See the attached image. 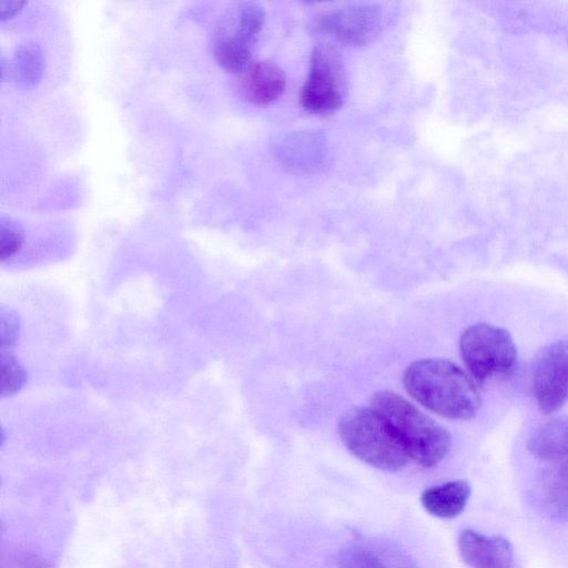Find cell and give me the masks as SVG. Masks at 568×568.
Listing matches in <instances>:
<instances>
[{
  "mask_svg": "<svg viewBox=\"0 0 568 568\" xmlns=\"http://www.w3.org/2000/svg\"><path fill=\"white\" fill-rule=\"evenodd\" d=\"M371 403L392 425L409 459L430 468L449 453L452 437L447 429L406 398L390 390H382L373 395Z\"/></svg>",
  "mask_w": 568,
  "mask_h": 568,
  "instance_id": "7a4b0ae2",
  "label": "cell"
},
{
  "mask_svg": "<svg viewBox=\"0 0 568 568\" xmlns=\"http://www.w3.org/2000/svg\"><path fill=\"white\" fill-rule=\"evenodd\" d=\"M23 6L24 1L0 0V19L2 21L11 19L21 11Z\"/></svg>",
  "mask_w": 568,
  "mask_h": 568,
  "instance_id": "7402d4cb",
  "label": "cell"
},
{
  "mask_svg": "<svg viewBox=\"0 0 568 568\" xmlns=\"http://www.w3.org/2000/svg\"><path fill=\"white\" fill-rule=\"evenodd\" d=\"M528 450L536 458L557 462L568 458V417L552 418L531 434Z\"/></svg>",
  "mask_w": 568,
  "mask_h": 568,
  "instance_id": "5bb4252c",
  "label": "cell"
},
{
  "mask_svg": "<svg viewBox=\"0 0 568 568\" xmlns=\"http://www.w3.org/2000/svg\"><path fill=\"white\" fill-rule=\"evenodd\" d=\"M44 69V58L40 47L34 42L21 44L14 51L8 63V69L1 74L8 77L21 88L34 87L41 79Z\"/></svg>",
  "mask_w": 568,
  "mask_h": 568,
  "instance_id": "9a60e30c",
  "label": "cell"
},
{
  "mask_svg": "<svg viewBox=\"0 0 568 568\" xmlns=\"http://www.w3.org/2000/svg\"><path fill=\"white\" fill-rule=\"evenodd\" d=\"M20 332L18 315L10 308L2 307L0 311V342L1 351H12Z\"/></svg>",
  "mask_w": 568,
  "mask_h": 568,
  "instance_id": "44dd1931",
  "label": "cell"
},
{
  "mask_svg": "<svg viewBox=\"0 0 568 568\" xmlns=\"http://www.w3.org/2000/svg\"><path fill=\"white\" fill-rule=\"evenodd\" d=\"M265 20L263 8L255 2L241 3L235 13L234 32L227 37L253 48Z\"/></svg>",
  "mask_w": 568,
  "mask_h": 568,
  "instance_id": "2e32d148",
  "label": "cell"
},
{
  "mask_svg": "<svg viewBox=\"0 0 568 568\" xmlns=\"http://www.w3.org/2000/svg\"><path fill=\"white\" fill-rule=\"evenodd\" d=\"M27 381V372L18 362L12 351H1L0 356V395L12 396L18 393Z\"/></svg>",
  "mask_w": 568,
  "mask_h": 568,
  "instance_id": "ac0fdd59",
  "label": "cell"
},
{
  "mask_svg": "<svg viewBox=\"0 0 568 568\" xmlns=\"http://www.w3.org/2000/svg\"><path fill=\"white\" fill-rule=\"evenodd\" d=\"M338 433L346 448L359 460L382 470L396 471L409 460L392 425L373 407L344 413Z\"/></svg>",
  "mask_w": 568,
  "mask_h": 568,
  "instance_id": "3957f363",
  "label": "cell"
},
{
  "mask_svg": "<svg viewBox=\"0 0 568 568\" xmlns=\"http://www.w3.org/2000/svg\"><path fill=\"white\" fill-rule=\"evenodd\" d=\"M281 164L295 173H317L328 161L325 136L316 131H296L284 135L275 146Z\"/></svg>",
  "mask_w": 568,
  "mask_h": 568,
  "instance_id": "ba28073f",
  "label": "cell"
},
{
  "mask_svg": "<svg viewBox=\"0 0 568 568\" xmlns=\"http://www.w3.org/2000/svg\"><path fill=\"white\" fill-rule=\"evenodd\" d=\"M341 568H418L397 544L381 539H362L348 544L338 556Z\"/></svg>",
  "mask_w": 568,
  "mask_h": 568,
  "instance_id": "9c48e42d",
  "label": "cell"
},
{
  "mask_svg": "<svg viewBox=\"0 0 568 568\" xmlns=\"http://www.w3.org/2000/svg\"><path fill=\"white\" fill-rule=\"evenodd\" d=\"M460 557L470 568H511L514 554L508 539L465 529L458 537Z\"/></svg>",
  "mask_w": 568,
  "mask_h": 568,
  "instance_id": "8fae6325",
  "label": "cell"
},
{
  "mask_svg": "<svg viewBox=\"0 0 568 568\" xmlns=\"http://www.w3.org/2000/svg\"><path fill=\"white\" fill-rule=\"evenodd\" d=\"M470 494L468 481L457 479L425 489L420 495V503L435 517L454 518L463 513Z\"/></svg>",
  "mask_w": 568,
  "mask_h": 568,
  "instance_id": "4fadbf2b",
  "label": "cell"
},
{
  "mask_svg": "<svg viewBox=\"0 0 568 568\" xmlns=\"http://www.w3.org/2000/svg\"><path fill=\"white\" fill-rule=\"evenodd\" d=\"M213 54L222 69L235 74L253 62L252 48L227 37L215 42Z\"/></svg>",
  "mask_w": 568,
  "mask_h": 568,
  "instance_id": "e0dca14e",
  "label": "cell"
},
{
  "mask_svg": "<svg viewBox=\"0 0 568 568\" xmlns=\"http://www.w3.org/2000/svg\"><path fill=\"white\" fill-rule=\"evenodd\" d=\"M1 568H53V565L33 551L14 549L2 556Z\"/></svg>",
  "mask_w": 568,
  "mask_h": 568,
  "instance_id": "d6986e66",
  "label": "cell"
},
{
  "mask_svg": "<svg viewBox=\"0 0 568 568\" xmlns=\"http://www.w3.org/2000/svg\"><path fill=\"white\" fill-rule=\"evenodd\" d=\"M24 241L22 230L12 222L0 223V261L4 262L14 256L22 247Z\"/></svg>",
  "mask_w": 568,
  "mask_h": 568,
  "instance_id": "ffe728a7",
  "label": "cell"
},
{
  "mask_svg": "<svg viewBox=\"0 0 568 568\" xmlns=\"http://www.w3.org/2000/svg\"><path fill=\"white\" fill-rule=\"evenodd\" d=\"M531 385L545 414L559 410L568 402V338L549 343L536 353Z\"/></svg>",
  "mask_w": 568,
  "mask_h": 568,
  "instance_id": "8992f818",
  "label": "cell"
},
{
  "mask_svg": "<svg viewBox=\"0 0 568 568\" xmlns=\"http://www.w3.org/2000/svg\"><path fill=\"white\" fill-rule=\"evenodd\" d=\"M536 495L546 515L558 521H568V458L554 462L542 473Z\"/></svg>",
  "mask_w": 568,
  "mask_h": 568,
  "instance_id": "7c38bea8",
  "label": "cell"
},
{
  "mask_svg": "<svg viewBox=\"0 0 568 568\" xmlns=\"http://www.w3.org/2000/svg\"><path fill=\"white\" fill-rule=\"evenodd\" d=\"M459 351L478 385L511 374L517 364V348L509 332L487 323L467 327L460 336Z\"/></svg>",
  "mask_w": 568,
  "mask_h": 568,
  "instance_id": "277c9868",
  "label": "cell"
},
{
  "mask_svg": "<svg viewBox=\"0 0 568 568\" xmlns=\"http://www.w3.org/2000/svg\"><path fill=\"white\" fill-rule=\"evenodd\" d=\"M382 11L377 4H346L322 14L316 29L347 45H363L377 37L382 28Z\"/></svg>",
  "mask_w": 568,
  "mask_h": 568,
  "instance_id": "52a82bcc",
  "label": "cell"
},
{
  "mask_svg": "<svg viewBox=\"0 0 568 568\" xmlns=\"http://www.w3.org/2000/svg\"><path fill=\"white\" fill-rule=\"evenodd\" d=\"M346 94V73L338 52L328 44H317L300 91L302 108L313 114H327L344 104Z\"/></svg>",
  "mask_w": 568,
  "mask_h": 568,
  "instance_id": "5b68a950",
  "label": "cell"
},
{
  "mask_svg": "<svg viewBox=\"0 0 568 568\" xmlns=\"http://www.w3.org/2000/svg\"><path fill=\"white\" fill-rule=\"evenodd\" d=\"M286 77L275 63L255 61L237 73L234 88L237 94L254 105H267L276 101L284 92Z\"/></svg>",
  "mask_w": 568,
  "mask_h": 568,
  "instance_id": "30bf717a",
  "label": "cell"
},
{
  "mask_svg": "<svg viewBox=\"0 0 568 568\" xmlns=\"http://www.w3.org/2000/svg\"><path fill=\"white\" fill-rule=\"evenodd\" d=\"M403 382L416 402L446 418L470 419L481 405L478 384L464 369L445 358L413 362L406 368Z\"/></svg>",
  "mask_w": 568,
  "mask_h": 568,
  "instance_id": "6da1fadb",
  "label": "cell"
}]
</instances>
